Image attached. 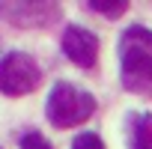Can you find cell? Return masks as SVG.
<instances>
[{
  "instance_id": "obj_1",
  "label": "cell",
  "mask_w": 152,
  "mask_h": 149,
  "mask_svg": "<svg viewBox=\"0 0 152 149\" xmlns=\"http://www.w3.org/2000/svg\"><path fill=\"white\" fill-rule=\"evenodd\" d=\"M119 66H122V87L140 96L152 93V30L128 27L119 39Z\"/></svg>"
},
{
  "instance_id": "obj_2",
  "label": "cell",
  "mask_w": 152,
  "mask_h": 149,
  "mask_svg": "<svg viewBox=\"0 0 152 149\" xmlns=\"http://www.w3.org/2000/svg\"><path fill=\"white\" fill-rule=\"evenodd\" d=\"M96 110V99L72 84H54L51 96H48V119L57 128H72V125H81L93 116Z\"/></svg>"
},
{
  "instance_id": "obj_3",
  "label": "cell",
  "mask_w": 152,
  "mask_h": 149,
  "mask_svg": "<svg viewBox=\"0 0 152 149\" xmlns=\"http://www.w3.org/2000/svg\"><path fill=\"white\" fill-rule=\"evenodd\" d=\"M42 72L39 63L24 54V51H12L0 60V93L6 96H27L39 87Z\"/></svg>"
},
{
  "instance_id": "obj_4",
  "label": "cell",
  "mask_w": 152,
  "mask_h": 149,
  "mask_svg": "<svg viewBox=\"0 0 152 149\" xmlns=\"http://www.w3.org/2000/svg\"><path fill=\"white\" fill-rule=\"evenodd\" d=\"M63 51H66V57L75 66L93 69L96 60H99V39H96V33H90V30H84L78 24H72L63 33Z\"/></svg>"
},
{
  "instance_id": "obj_5",
  "label": "cell",
  "mask_w": 152,
  "mask_h": 149,
  "mask_svg": "<svg viewBox=\"0 0 152 149\" xmlns=\"http://www.w3.org/2000/svg\"><path fill=\"white\" fill-rule=\"evenodd\" d=\"M131 149H152V113L131 116Z\"/></svg>"
},
{
  "instance_id": "obj_6",
  "label": "cell",
  "mask_w": 152,
  "mask_h": 149,
  "mask_svg": "<svg viewBox=\"0 0 152 149\" xmlns=\"http://www.w3.org/2000/svg\"><path fill=\"white\" fill-rule=\"evenodd\" d=\"M90 9L104 15V18H119V15H125L128 3L125 0H90Z\"/></svg>"
},
{
  "instance_id": "obj_7",
  "label": "cell",
  "mask_w": 152,
  "mask_h": 149,
  "mask_svg": "<svg viewBox=\"0 0 152 149\" xmlns=\"http://www.w3.org/2000/svg\"><path fill=\"white\" fill-rule=\"evenodd\" d=\"M72 149H104V143H102V137H99V134L84 131V134H78V137H75Z\"/></svg>"
},
{
  "instance_id": "obj_8",
  "label": "cell",
  "mask_w": 152,
  "mask_h": 149,
  "mask_svg": "<svg viewBox=\"0 0 152 149\" xmlns=\"http://www.w3.org/2000/svg\"><path fill=\"white\" fill-rule=\"evenodd\" d=\"M21 149H54L39 131H30V134H24L21 137Z\"/></svg>"
}]
</instances>
